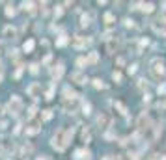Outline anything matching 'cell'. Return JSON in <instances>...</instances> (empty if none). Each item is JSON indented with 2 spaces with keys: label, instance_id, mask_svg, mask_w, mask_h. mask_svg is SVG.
I'll list each match as a JSON object with an SVG mask.
<instances>
[{
  "label": "cell",
  "instance_id": "obj_30",
  "mask_svg": "<svg viewBox=\"0 0 166 160\" xmlns=\"http://www.w3.org/2000/svg\"><path fill=\"white\" fill-rule=\"evenodd\" d=\"M112 78H114L116 82H122V73H118V71H114V73H112Z\"/></svg>",
  "mask_w": 166,
  "mask_h": 160
},
{
  "label": "cell",
  "instance_id": "obj_34",
  "mask_svg": "<svg viewBox=\"0 0 166 160\" xmlns=\"http://www.w3.org/2000/svg\"><path fill=\"white\" fill-rule=\"evenodd\" d=\"M82 110H84V113H90V104L84 102V104H82Z\"/></svg>",
  "mask_w": 166,
  "mask_h": 160
},
{
  "label": "cell",
  "instance_id": "obj_4",
  "mask_svg": "<svg viewBox=\"0 0 166 160\" xmlns=\"http://www.w3.org/2000/svg\"><path fill=\"white\" fill-rule=\"evenodd\" d=\"M8 110H10L11 116H17V113L22 110V101H21V97H19V95H11L10 104H8Z\"/></svg>",
  "mask_w": 166,
  "mask_h": 160
},
{
  "label": "cell",
  "instance_id": "obj_41",
  "mask_svg": "<svg viewBox=\"0 0 166 160\" xmlns=\"http://www.w3.org/2000/svg\"><path fill=\"white\" fill-rule=\"evenodd\" d=\"M37 160H45V158H37Z\"/></svg>",
  "mask_w": 166,
  "mask_h": 160
},
{
  "label": "cell",
  "instance_id": "obj_40",
  "mask_svg": "<svg viewBox=\"0 0 166 160\" xmlns=\"http://www.w3.org/2000/svg\"><path fill=\"white\" fill-rule=\"evenodd\" d=\"M0 82H2V73H0Z\"/></svg>",
  "mask_w": 166,
  "mask_h": 160
},
{
  "label": "cell",
  "instance_id": "obj_20",
  "mask_svg": "<svg viewBox=\"0 0 166 160\" xmlns=\"http://www.w3.org/2000/svg\"><path fill=\"white\" fill-rule=\"evenodd\" d=\"M75 156H77V158H90V151H88V149H79V151L75 153Z\"/></svg>",
  "mask_w": 166,
  "mask_h": 160
},
{
  "label": "cell",
  "instance_id": "obj_13",
  "mask_svg": "<svg viewBox=\"0 0 166 160\" xmlns=\"http://www.w3.org/2000/svg\"><path fill=\"white\" fill-rule=\"evenodd\" d=\"M0 145H2V153H11L13 151V142L10 138H4L2 142H0Z\"/></svg>",
  "mask_w": 166,
  "mask_h": 160
},
{
  "label": "cell",
  "instance_id": "obj_15",
  "mask_svg": "<svg viewBox=\"0 0 166 160\" xmlns=\"http://www.w3.org/2000/svg\"><path fill=\"white\" fill-rule=\"evenodd\" d=\"M22 9L28 11L30 15H34V13H36V4H34V2H25V4H22Z\"/></svg>",
  "mask_w": 166,
  "mask_h": 160
},
{
  "label": "cell",
  "instance_id": "obj_27",
  "mask_svg": "<svg viewBox=\"0 0 166 160\" xmlns=\"http://www.w3.org/2000/svg\"><path fill=\"white\" fill-rule=\"evenodd\" d=\"M15 13H17V9H15V6H11V4H8V6H6V15H8V17H13Z\"/></svg>",
  "mask_w": 166,
  "mask_h": 160
},
{
  "label": "cell",
  "instance_id": "obj_39",
  "mask_svg": "<svg viewBox=\"0 0 166 160\" xmlns=\"http://www.w3.org/2000/svg\"><path fill=\"white\" fill-rule=\"evenodd\" d=\"M0 117H2V106H0Z\"/></svg>",
  "mask_w": 166,
  "mask_h": 160
},
{
  "label": "cell",
  "instance_id": "obj_12",
  "mask_svg": "<svg viewBox=\"0 0 166 160\" xmlns=\"http://www.w3.org/2000/svg\"><path fill=\"white\" fill-rule=\"evenodd\" d=\"M2 35H4L6 39H15V35H17V30H15L13 26H4V30H2Z\"/></svg>",
  "mask_w": 166,
  "mask_h": 160
},
{
  "label": "cell",
  "instance_id": "obj_31",
  "mask_svg": "<svg viewBox=\"0 0 166 160\" xmlns=\"http://www.w3.org/2000/svg\"><path fill=\"white\" fill-rule=\"evenodd\" d=\"M86 63H88V60H86V58H79V60H77V65H79V67H84Z\"/></svg>",
  "mask_w": 166,
  "mask_h": 160
},
{
  "label": "cell",
  "instance_id": "obj_6",
  "mask_svg": "<svg viewBox=\"0 0 166 160\" xmlns=\"http://www.w3.org/2000/svg\"><path fill=\"white\" fill-rule=\"evenodd\" d=\"M90 45V39L88 37H84V35H75L73 37V47L75 49H86Z\"/></svg>",
  "mask_w": 166,
  "mask_h": 160
},
{
  "label": "cell",
  "instance_id": "obj_1",
  "mask_svg": "<svg viewBox=\"0 0 166 160\" xmlns=\"http://www.w3.org/2000/svg\"><path fill=\"white\" fill-rule=\"evenodd\" d=\"M51 145L56 149V151H64L67 147V140H65V130L64 128H58L56 134L52 136V140H51Z\"/></svg>",
  "mask_w": 166,
  "mask_h": 160
},
{
  "label": "cell",
  "instance_id": "obj_16",
  "mask_svg": "<svg viewBox=\"0 0 166 160\" xmlns=\"http://www.w3.org/2000/svg\"><path fill=\"white\" fill-rule=\"evenodd\" d=\"M91 19H93V13H88V15L84 13V15L80 17V26H88V24H90V20H91Z\"/></svg>",
  "mask_w": 166,
  "mask_h": 160
},
{
  "label": "cell",
  "instance_id": "obj_14",
  "mask_svg": "<svg viewBox=\"0 0 166 160\" xmlns=\"http://www.w3.org/2000/svg\"><path fill=\"white\" fill-rule=\"evenodd\" d=\"M34 45H36V41H34V39L25 41V45H22V50H25V52H32V50H34Z\"/></svg>",
  "mask_w": 166,
  "mask_h": 160
},
{
  "label": "cell",
  "instance_id": "obj_9",
  "mask_svg": "<svg viewBox=\"0 0 166 160\" xmlns=\"http://www.w3.org/2000/svg\"><path fill=\"white\" fill-rule=\"evenodd\" d=\"M26 93H28L30 97H39V95H41V84H37V82L30 84V86L26 87Z\"/></svg>",
  "mask_w": 166,
  "mask_h": 160
},
{
  "label": "cell",
  "instance_id": "obj_37",
  "mask_svg": "<svg viewBox=\"0 0 166 160\" xmlns=\"http://www.w3.org/2000/svg\"><path fill=\"white\" fill-rule=\"evenodd\" d=\"M159 106H162V108H166V99H164V101H160V102H159Z\"/></svg>",
  "mask_w": 166,
  "mask_h": 160
},
{
  "label": "cell",
  "instance_id": "obj_17",
  "mask_svg": "<svg viewBox=\"0 0 166 160\" xmlns=\"http://www.w3.org/2000/svg\"><path fill=\"white\" fill-rule=\"evenodd\" d=\"M97 61H99V54H97V52H90V56H88V63L95 65Z\"/></svg>",
  "mask_w": 166,
  "mask_h": 160
},
{
  "label": "cell",
  "instance_id": "obj_24",
  "mask_svg": "<svg viewBox=\"0 0 166 160\" xmlns=\"http://www.w3.org/2000/svg\"><path fill=\"white\" fill-rule=\"evenodd\" d=\"M112 22H114V15H112L110 11H108V13H105V24L110 28V26H112Z\"/></svg>",
  "mask_w": 166,
  "mask_h": 160
},
{
  "label": "cell",
  "instance_id": "obj_33",
  "mask_svg": "<svg viewBox=\"0 0 166 160\" xmlns=\"http://www.w3.org/2000/svg\"><path fill=\"white\" fill-rule=\"evenodd\" d=\"M30 73H34V75L37 73V63H32V65H30Z\"/></svg>",
  "mask_w": 166,
  "mask_h": 160
},
{
  "label": "cell",
  "instance_id": "obj_22",
  "mask_svg": "<svg viewBox=\"0 0 166 160\" xmlns=\"http://www.w3.org/2000/svg\"><path fill=\"white\" fill-rule=\"evenodd\" d=\"M80 138H82V142H86V143H90V140H91V134H90V130H86V128H82V134H80Z\"/></svg>",
  "mask_w": 166,
  "mask_h": 160
},
{
  "label": "cell",
  "instance_id": "obj_29",
  "mask_svg": "<svg viewBox=\"0 0 166 160\" xmlns=\"http://www.w3.org/2000/svg\"><path fill=\"white\" fill-rule=\"evenodd\" d=\"M93 86H95L97 89H103V87H105V84H103L101 78H95V80H93Z\"/></svg>",
  "mask_w": 166,
  "mask_h": 160
},
{
  "label": "cell",
  "instance_id": "obj_25",
  "mask_svg": "<svg viewBox=\"0 0 166 160\" xmlns=\"http://www.w3.org/2000/svg\"><path fill=\"white\" fill-rule=\"evenodd\" d=\"M56 45H58V47H65V45H67V35H58V39H56Z\"/></svg>",
  "mask_w": 166,
  "mask_h": 160
},
{
  "label": "cell",
  "instance_id": "obj_26",
  "mask_svg": "<svg viewBox=\"0 0 166 160\" xmlns=\"http://www.w3.org/2000/svg\"><path fill=\"white\" fill-rule=\"evenodd\" d=\"M32 149H34V147H32L30 143H25V145H22V149H21V151H22V156L30 154V153H32Z\"/></svg>",
  "mask_w": 166,
  "mask_h": 160
},
{
  "label": "cell",
  "instance_id": "obj_8",
  "mask_svg": "<svg viewBox=\"0 0 166 160\" xmlns=\"http://www.w3.org/2000/svg\"><path fill=\"white\" fill-rule=\"evenodd\" d=\"M41 130V121H34V119H30L28 121V125H26V134H37Z\"/></svg>",
  "mask_w": 166,
  "mask_h": 160
},
{
  "label": "cell",
  "instance_id": "obj_2",
  "mask_svg": "<svg viewBox=\"0 0 166 160\" xmlns=\"http://www.w3.org/2000/svg\"><path fill=\"white\" fill-rule=\"evenodd\" d=\"M151 75H153L157 80H160V78L166 75V67H164V61H162L160 58H155V60L151 61Z\"/></svg>",
  "mask_w": 166,
  "mask_h": 160
},
{
  "label": "cell",
  "instance_id": "obj_28",
  "mask_svg": "<svg viewBox=\"0 0 166 160\" xmlns=\"http://www.w3.org/2000/svg\"><path fill=\"white\" fill-rule=\"evenodd\" d=\"M149 160H166V154H162V153H153V154L149 156Z\"/></svg>",
  "mask_w": 166,
  "mask_h": 160
},
{
  "label": "cell",
  "instance_id": "obj_35",
  "mask_svg": "<svg viewBox=\"0 0 166 160\" xmlns=\"http://www.w3.org/2000/svg\"><path fill=\"white\" fill-rule=\"evenodd\" d=\"M134 71H136V65H129V69H127V73H129V75H133Z\"/></svg>",
  "mask_w": 166,
  "mask_h": 160
},
{
  "label": "cell",
  "instance_id": "obj_36",
  "mask_svg": "<svg viewBox=\"0 0 166 160\" xmlns=\"http://www.w3.org/2000/svg\"><path fill=\"white\" fill-rule=\"evenodd\" d=\"M123 22H125V26H127V28H129V26H133V20H131V19H125Z\"/></svg>",
  "mask_w": 166,
  "mask_h": 160
},
{
  "label": "cell",
  "instance_id": "obj_32",
  "mask_svg": "<svg viewBox=\"0 0 166 160\" xmlns=\"http://www.w3.org/2000/svg\"><path fill=\"white\" fill-rule=\"evenodd\" d=\"M60 15H62V8L56 6V8H54V17H60Z\"/></svg>",
  "mask_w": 166,
  "mask_h": 160
},
{
  "label": "cell",
  "instance_id": "obj_10",
  "mask_svg": "<svg viewBox=\"0 0 166 160\" xmlns=\"http://www.w3.org/2000/svg\"><path fill=\"white\" fill-rule=\"evenodd\" d=\"M110 121H112V117L108 116V113H101V116L97 117V125L101 128H108L110 127Z\"/></svg>",
  "mask_w": 166,
  "mask_h": 160
},
{
  "label": "cell",
  "instance_id": "obj_21",
  "mask_svg": "<svg viewBox=\"0 0 166 160\" xmlns=\"http://www.w3.org/2000/svg\"><path fill=\"white\" fill-rule=\"evenodd\" d=\"M114 108H118V110H120V113H122V116H125V113H127V108L120 102V101H114Z\"/></svg>",
  "mask_w": 166,
  "mask_h": 160
},
{
  "label": "cell",
  "instance_id": "obj_5",
  "mask_svg": "<svg viewBox=\"0 0 166 160\" xmlns=\"http://www.w3.org/2000/svg\"><path fill=\"white\" fill-rule=\"evenodd\" d=\"M62 108H64L65 112H77V108H79V99H77V97H69V99H65L64 104H62Z\"/></svg>",
  "mask_w": 166,
  "mask_h": 160
},
{
  "label": "cell",
  "instance_id": "obj_19",
  "mask_svg": "<svg viewBox=\"0 0 166 160\" xmlns=\"http://www.w3.org/2000/svg\"><path fill=\"white\" fill-rule=\"evenodd\" d=\"M116 49H118V41H116V37H114L112 41H108V43H106V50H108V52H114Z\"/></svg>",
  "mask_w": 166,
  "mask_h": 160
},
{
  "label": "cell",
  "instance_id": "obj_23",
  "mask_svg": "<svg viewBox=\"0 0 166 160\" xmlns=\"http://www.w3.org/2000/svg\"><path fill=\"white\" fill-rule=\"evenodd\" d=\"M140 6H142V11H144V13H151V11H153V8H155L151 2H148V4H144V2H142Z\"/></svg>",
  "mask_w": 166,
  "mask_h": 160
},
{
  "label": "cell",
  "instance_id": "obj_11",
  "mask_svg": "<svg viewBox=\"0 0 166 160\" xmlns=\"http://www.w3.org/2000/svg\"><path fill=\"white\" fill-rule=\"evenodd\" d=\"M64 75V61H58L54 67H52V78L54 80H60Z\"/></svg>",
  "mask_w": 166,
  "mask_h": 160
},
{
  "label": "cell",
  "instance_id": "obj_38",
  "mask_svg": "<svg viewBox=\"0 0 166 160\" xmlns=\"http://www.w3.org/2000/svg\"><path fill=\"white\" fill-rule=\"evenodd\" d=\"M103 160H112V158H110V156H105V158H103Z\"/></svg>",
  "mask_w": 166,
  "mask_h": 160
},
{
  "label": "cell",
  "instance_id": "obj_18",
  "mask_svg": "<svg viewBox=\"0 0 166 160\" xmlns=\"http://www.w3.org/2000/svg\"><path fill=\"white\" fill-rule=\"evenodd\" d=\"M41 119L43 121H51L52 119V110H43L41 112Z\"/></svg>",
  "mask_w": 166,
  "mask_h": 160
},
{
  "label": "cell",
  "instance_id": "obj_3",
  "mask_svg": "<svg viewBox=\"0 0 166 160\" xmlns=\"http://www.w3.org/2000/svg\"><path fill=\"white\" fill-rule=\"evenodd\" d=\"M136 127H138V130H142V132H148L153 125H151V117H149V113L148 112H142L140 116H138V119H136Z\"/></svg>",
  "mask_w": 166,
  "mask_h": 160
},
{
  "label": "cell",
  "instance_id": "obj_7",
  "mask_svg": "<svg viewBox=\"0 0 166 160\" xmlns=\"http://www.w3.org/2000/svg\"><path fill=\"white\" fill-rule=\"evenodd\" d=\"M71 80H73L75 84H79V86H84V84H88V76H86L84 73H80V71L71 73Z\"/></svg>",
  "mask_w": 166,
  "mask_h": 160
}]
</instances>
